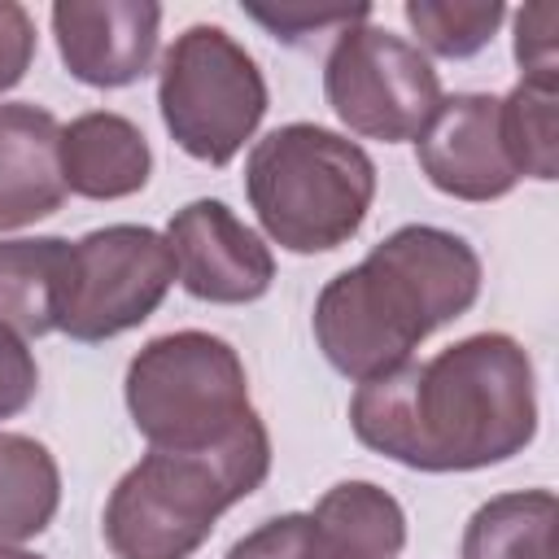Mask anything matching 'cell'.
Returning <instances> with one entry per match:
<instances>
[{
    "instance_id": "obj_1",
    "label": "cell",
    "mask_w": 559,
    "mask_h": 559,
    "mask_svg": "<svg viewBox=\"0 0 559 559\" xmlns=\"http://www.w3.org/2000/svg\"><path fill=\"white\" fill-rule=\"evenodd\" d=\"M354 437L415 472H476L515 459L537 437V376L507 332H476L424 362L362 380Z\"/></svg>"
},
{
    "instance_id": "obj_2",
    "label": "cell",
    "mask_w": 559,
    "mask_h": 559,
    "mask_svg": "<svg viewBox=\"0 0 559 559\" xmlns=\"http://www.w3.org/2000/svg\"><path fill=\"white\" fill-rule=\"evenodd\" d=\"M480 297L476 249L428 223L389 231L358 266L332 275L314 301V341L349 380H376Z\"/></svg>"
},
{
    "instance_id": "obj_3",
    "label": "cell",
    "mask_w": 559,
    "mask_h": 559,
    "mask_svg": "<svg viewBox=\"0 0 559 559\" xmlns=\"http://www.w3.org/2000/svg\"><path fill=\"white\" fill-rule=\"evenodd\" d=\"M266 472L271 437L262 415L214 450H148L105 502V546L114 559H192L218 515L249 498Z\"/></svg>"
},
{
    "instance_id": "obj_4",
    "label": "cell",
    "mask_w": 559,
    "mask_h": 559,
    "mask_svg": "<svg viewBox=\"0 0 559 559\" xmlns=\"http://www.w3.org/2000/svg\"><path fill=\"white\" fill-rule=\"evenodd\" d=\"M245 197L280 249L328 253L358 236L376 201V162L341 131L288 122L249 148Z\"/></svg>"
},
{
    "instance_id": "obj_5",
    "label": "cell",
    "mask_w": 559,
    "mask_h": 559,
    "mask_svg": "<svg viewBox=\"0 0 559 559\" xmlns=\"http://www.w3.org/2000/svg\"><path fill=\"white\" fill-rule=\"evenodd\" d=\"M122 389L148 450H214L258 415L240 354L197 328L153 336L131 358Z\"/></svg>"
},
{
    "instance_id": "obj_6",
    "label": "cell",
    "mask_w": 559,
    "mask_h": 559,
    "mask_svg": "<svg viewBox=\"0 0 559 559\" xmlns=\"http://www.w3.org/2000/svg\"><path fill=\"white\" fill-rule=\"evenodd\" d=\"M157 109L170 140L205 162L227 166L245 140H253L266 114V79L253 52L223 26L197 22L162 57Z\"/></svg>"
},
{
    "instance_id": "obj_7",
    "label": "cell",
    "mask_w": 559,
    "mask_h": 559,
    "mask_svg": "<svg viewBox=\"0 0 559 559\" xmlns=\"http://www.w3.org/2000/svg\"><path fill=\"white\" fill-rule=\"evenodd\" d=\"M323 96L332 114L362 140H415L441 105L432 61L402 35L358 22L336 31L323 61Z\"/></svg>"
},
{
    "instance_id": "obj_8",
    "label": "cell",
    "mask_w": 559,
    "mask_h": 559,
    "mask_svg": "<svg viewBox=\"0 0 559 559\" xmlns=\"http://www.w3.org/2000/svg\"><path fill=\"white\" fill-rule=\"evenodd\" d=\"M175 280V253L162 231L140 223L96 227L74 240L57 328L83 345L131 332L162 306Z\"/></svg>"
},
{
    "instance_id": "obj_9",
    "label": "cell",
    "mask_w": 559,
    "mask_h": 559,
    "mask_svg": "<svg viewBox=\"0 0 559 559\" xmlns=\"http://www.w3.org/2000/svg\"><path fill=\"white\" fill-rule=\"evenodd\" d=\"M166 245L175 253V275L188 297L214 306L258 301L275 280V258L266 240L236 218L227 201L201 197L175 210L166 223Z\"/></svg>"
},
{
    "instance_id": "obj_10",
    "label": "cell",
    "mask_w": 559,
    "mask_h": 559,
    "mask_svg": "<svg viewBox=\"0 0 559 559\" xmlns=\"http://www.w3.org/2000/svg\"><path fill=\"white\" fill-rule=\"evenodd\" d=\"M415 157L424 179L454 201H498L520 183L502 144L498 96L489 92L441 96L415 135Z\"/></svg>"
},
{
    "instance_id": "obj_11",
    "label": "cell",
    "mask_w": 559,
    "mask_h": 559,
    "mask_svg": "<svg viewBox=\"0 0 559 559\" xmlns=\"http://www.w3.org/2000/svg\"><path fill=\"white\" fill-rule=\"evenodd\" d=\"M162 9L148 0H61L52 35L66 70L87 87H127L157 57Z\"/></svg>"
},
{
    "instance_id": "obj_12",
    "label": "cell",
    "mask_w": 559,
    "mask_h": 559,
    "mask_svg": "<svg viewBox=\"0 0 559 559\" xmlns=\"http://www.w3.org/2000/svg\"><path fill=\"white\" fill-rule=\"evenodd\" d=\"M61 122L31 100L0 105V231L31 227L61 210Z\"/></svg>"
},
{
    "instance_id": "obj_13",
    "label": "cell",
    "mask_w": 559,
    "mask_h": 559,
    "mask_svg": "<svg viewBox=\"0 0 559 559\" xmlns=\"http://www.w3.org/2000/svg\"><path fill=\"white\" fill-rule=\"evenodd\" d=\"M57 162L66 192L87 201L131 197L153 175V148L144 131L114 109H92L70 118L57 140Z\"/></svg>"
},
{
    "instance_id": "obj_14",
    "label": "cell",
    "mask_w": 559,
    "mask_h": 559,
    "mask_svg": "<svg viewBox=\"0 0 559 559\" xmlns=\"http://www.w3.org/2000/svg\"><path fill=\"white\" fill-rule=\"evenodd\" d=\"M66 236H17L0 240V323L17 336H44L61 319L70 284Z\"/></svg>"
},
{
    "instance_id": "obj_15",
    "label": "cell",
    "mask_w": 559,
    "mask_h": 559,
    "mask_svg": "<svg viewBox=\"0 0 559 559\" xmlns=\"http://www.w3.org/2000/svg\"><path fill=\"white\" fill-rule=\"evenodd\" d=\"M314 524L332 559H397L406 546L402 502L371 480H341L314 502Z\"/></svg>"
},
{
    "instance_id": "obj_16",
    "label": "cell",
    "mask_w": 559,
    "mask_h": 559,
    "mask_svg": "<svg viewBox=\"0 0 559 559\" xmlns=\"http://www.w3.org/2000/svg\"><path fill=\"white\" fill-rule=\"evenodd\" d=\"M61 507V472L44 441L0 432V546L39 537Z\"/></svg>"
},
{
    "instance_id": "obj_17",
    "label": "cell",
    "mask_w": 559,
    "mask_h": 559,
    "mask_svg": "<svg viewBox=\"0 0 559 559\" xmlns=\"http://www.w3.org/2000/svg\"><path fill=\"white\" fill-rule=\"evenodd\" d=\"M555 493L520 489L480 502L463 528V559H555Z\"/></svg>"
},
{
    "instance_id": "obj_18",
    "label": "cell",
    "mask_w": 559,
    "mask_h": 559,
    "mask_svg": "<svg viewBox=\"0 0 559 559\" xmlns=\"http://www.w3.org/2000/svg\"><path fill=\"white\" fill-rule=\"evenodd\" d=\"M498 127L515 175L555 179L559 140H555V83L520 79L507 96H498Z\"/></svg>"
},
{
    "instance_id": "obj_19",
    "label": "cell",
    "mask_w": 559,
    "mask_h": 559,
    "mask_svg": "<svg viewBox=\"0 0 559 559\" xmlns=\"http://www.w3.org/2000/svg\"><path fill=\"white\" fill-rule=\"evenodd\" d=\"M411 31L419 35V44L437 57H472L480 52L493 31L502 26L507 9L498 0L489 4H450V0H406L402 4Z\"/></svg>"
},
{
    "instance_id": "obj_20",
    "label": "cell",
    "mask_w": 559,
    "mask_h": 559,
    "mask_svg": "<svg viewBox=\"0 0 559 559\" xmlns=\"http://www.w3.org/2000/svg\"><path fill=\"white\" fill-rule=\"evenodd\" d=\"M223 559H332L310 511H288L245 533Z\"/></svg>"
},
{
    "instance_id": "obj_21",
    "label": "cell",
    "mask_w": 559,
    "mask_h": 559,
    "mask_svg": "<svg viewBox=\"0 0 559 559\" xmlns=\"http://www.w3.org/2000/svg\"><path fill=\"white\" fill-rule=\"evenodd\" d=\"M515 61H520V79L559 83L555 79V9L550 4H528L515 13Z\"/></svg>"
},
{
    "instance_id": "obj_22",
    "label": "cell",
    "mask_w": 559,
    "mask_h": 559,
    "mask_svg": "<svg viewBox=\"0 0 559 559\" xmlns=\"http://www.w3.org/2000/svg\"><path fill=\"white\" fill-rule=\"evenodd\" d=\"M39 393V367L26 349V336L0 323V419L22 415Z\"/></svg>"
},
{
    "instance_id": "obj_23",
    "label": "cell",
    "mask_w": 559,
    "mask_h": 559,
    "mask_svg": "<svg viewBox=\"0 0 559 559\" xmlns=\"http://www.w3.org/2000/svg\"><path fill=\"white\" fill-rule=\"evenodd\" d=\"M35 61V22L17 0H0V92L17 87Z\"/></svg>"
},
{
    "instance_id": "obj_24",
    "label": "cell",
    "mask_w": 559,
    "mask_h": 559,
    "mask_svg": "<svg viewBox=\"0 0 559 559\" xmlns=\"http://www.w3.org/2000/svg\"><path fill=\"white\" fill-rule=\"evenodd\" d=\"M371 9H323V13H310V9H249L253 22H262L266 31H275V39H297V35H319L328 26H358L367 22Z\"/></svg>"
},
{
    "instance_id": "obj_25",
    "label": "cell",
    "mask_w": 559,
    "mask_h": 559,
    "mask_svg": "<svg viewBox=\"0 0 559 559\" xmlns=\"http://www.w3.org/2000/svg\"><path fill=\"white\" fill-rule=\"evenodd\" d=\"M0 559H44L35 550H22V546H0Z\"/></svg>"
}]
</instances>
